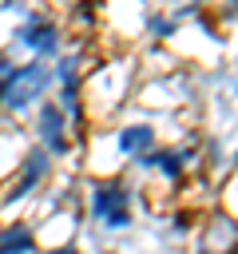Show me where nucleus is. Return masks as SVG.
<instances>
[{"mask_svg": "<svg viewBox=\"0 0 238 254\" xmlns=\"http://www.w3.org/2000/svg\"><path fill=\"white\" fill-rule=\"evenodd\" d=\"M48 83H52V71L44 64H36V60L20 64L0 79V107L4 111H24L32 99H40L48 91Z\"/></svg>", "mask_w": 238, "mask_h": 254, "instance_id": "1", "label": "nucleus"}, {"mask_svg": "<svg viewBox=\"0 0 238 254\" xmlns=\"http://www.w3.org/2000/svg\"><path fill=\"white\" fill-rule=\"evenodd\" d=\"M87 210L95 222H103L107 230H123L131 226V187L119 179H103L91 187L87 194Z\"/></svg>", "mask_w": 238, "mask_h": 254, "instance_id": "2", "label": "nucleus"}, {"mask_svg": "<svg viewBox=\"0 0 238 254\" xmlns=\"http://www.w3.org/2000/svg\"><path fill=\"white\" fill-rule=\"evenodd\" d=\"M36 135L48 143V155H67L71 151V135H67V119L56 103H44L36 111Z\"/></svg>", "mask_w": 238, "mask_h": 254, "instance_id": "3", "label": "nucleus"}, {"mask_svg": "<svg viewBox=\"0 0 238 254\" xmlns=\"http://www.w3.org/2000/svg\"><path fill=\"white\" fill-rule=\"evenodd\" d=\"M20 40H24L32 52L52 56V52H60V24H56L48 12H32L28 24L20 28Z\"/></svg>", "mask_w": 238, "mask_h": 254, "instance_id": "4", "label": "nucleus"}, {"mask_svg": "<svg viewBox=\"0 0 238 254\" xmlns=\"http://www.w3.org/2000/svg\"><path fill=\"white\" fill-rule=\"evenodd\" d=\"M48 171H52V163H48V151H44V147L28 151V159L20 163V179H16V187L4 194V202H0V206H12V202H20V198H28V190H32V187H36V183H40Z\"/></svg>", "mask_w": 238, "mask_h": 254, "instance_id": "5", "label": "nucleus"}, {"mask_svg": "<svg viewBox=\"0 0 238 254\" xmlns=\"http://www.w3.org/2000/svg\"><path fill=\"white\" fill-rule=\"evenodd\" d=\"M155 147V127L151 123H127V127H119L115 131V151L119 155H147Z\"/></svg>", "mask_w": 238, "mask_h": 254, "instance_id": "6", "label": "nucleus"}, {"mask_svg": "<svg viewBox=\"0 0 238 254\" xmlns=\"http://www.w3.org/2000/svg\"><path fill=\"white\" fill-rule=\"evenodd\" d=\"M48 254H75V246H56V250H48Z\"/></svg>", "mask_w": 238, "mask_h": 254, "instance_id": "7", "label": "nucleus"}, {"mask_svg": "<svg viewBox=\"0 0 238 254\" xmlns=\"http://www.w3.org/2000/svg\"><path fill=\"white\" fill-rule=\"evenodd\" d=\"M198 254H214V250H198Z\"/></svg>", "mask_w": 238, "mask_h": 254, "instance_id": "8", "label": "nucleus"}]
</instances>
